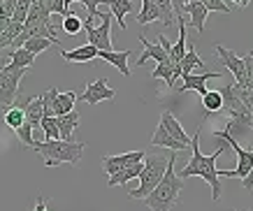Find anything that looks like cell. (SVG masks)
<instances>
[{"label":"cell","instance_id":"6da1fadb","mask_svg":"<svg viewBox=\"0 0 253 211\" xmlns=\"http://www.w3.org/2000/svg\"><path fill=\"white\" fill-rule=\"evenodd\" d=\"M200 130H195V135L191 137V149H193V156L191 160H188V165L181 169V172L176 174L179 179H191V176H200V179H205L211 186V197H214V202H218L221 200V176H218V169H216V158L221 156L223 151H228L230 146H228V142H223V139H216V151L214 153H209V156H205V153H200Z\"/></svg>","mask_w":253,"mask_h":211},{"label":"cell","instance_id":"7a4b0ae2","mask_svg":"<svg viewBox=\"0 0 253 211\" xmlns=\"http://www.w3.org/2000/svg\"><path fill=\"white\" fill-rule=\"evenodd\" d=\"M176 158H179V156L172 151L168 158V169L163 174L161 183L144 197V204L151 211H172V207L179 202V195H181V190H184V179H179L174 172Z\"/></svg>","mask_w":253,"mask_h":211},{"label":"cell","instance_id":"3957f363","mask_svg":"<svg viewBox=\"0 0 253 211\" xmlns=\"http://www.w3.org/2000/svg\"><path fill=\"white\" fill-rule=\"evenodd\" d=\"M84 142H63V139H44V142L33 144V151L42 158V163L46 167H56L63 165V163L79 165L82 156H84Z\"/></svg>","mask_w":253,"mask_h":211},{"label":"cell","instance_id":"277c9868","mask_svg":"<svg viewBox=\"0 0 253 211\" xmlns=\"http://www.w3.org/2000/svg\"><path fill=\"white\" fill-rule=\"evenodd\" d=\"M168 158L169 156H144V167H142V174H139V188L128 190V195L132 200H144L151 190L161 183L163 174L168 169Z\"/></svg>","mask_w":253,"mask_h":211},{"label":"cell","instance_id":"5b68a950","mask_svg":"<svg viewBox=\"0 0 253 211\" xmlns=\"http://www.w3.org/2000/svg\"><path fill=\"white\" fill-rule=\"evenodd\" d=\"M28 70L23 68H16L12 63H7L5 68L0 70V109L5 107H12L16 105V98H19V84L21 79L26 77Z\"/></svg>","mask_w":253,"mask_h":211},{"label":"cell","instance_id":"8992f818","mask_svg":"<svg viewBox=\"0 0 253 211\" xmlns=\"http://www.w3.org/2000/svg\"><path fill=\"white\" fill-rule=\"evenodd\" d=\"M82 28L86 30L88 35V44H93L98 51H112L114 44H112V14H102L100 12V26H93L91 19H86Z\"/></svg>","mask_w":253,"mask_h":211},{"label":"cell","instance_id":"52a82bcc","mask_svg":"<svg viewBox=\"0 0 253 211\" xmlns=\"http://www.w3.org/2000/svg\"><path fill=\"white\" fill-rule=\"evenodd\" d=\"M144 151H130V153H121V156H105L102 158V167H105V174L114 176L126 167L135 165V163H142L144 160Z\"/></svg>","mask_w":253,"mask_h":211},{"label":"cell","instance_id":"ba28073f","mask_svg":"<svg viewBox=\"0 0 253 211\" xmlns=\"http://www.w3.org/2000/svg\"><path fill=\"white\" fill-rule=\"evenodd\" d=\"M114 98H116V90L107 86V79H95V82H88L86 90L77 100L86 102V105H98L102 100H114Z\"/></svg>","mask_w":253,"mask_h":211},{"label":"cell","instance_id":"9c48e42d","mask_svg":"<svg viewBox=\"0 0 253 211\" xmlns=\"http://www.w3.org/2000/svg\"><path fill=\"white\" fill-rule=\"evenodd\" d=\"M214 51L218 53V58H221L223 65H225V68L232 72V79H235V84H237V86H246L244 60L239 58V56H235L232 51H228V49H225V46H221V44H214Z\"/></svg>","mask_w":253,"mask_h":211},{"label":"cell","instance_id":"30bf717a","mask_svg":"<svg viewBox=\"0 0 253 211\" xmlns=\"http://www.w3.org/2000/svg\"><path fill=\"white\" fill-rule=\"evenodd\" d=\"M221 72H205V75H188V77H181V86H179V93H184V90H198L200 95H205L207 93V82L209 79H221Z\"/></svg>","mask_w":253,"mask_h":211},{"label":"cell","instance_id":"8fae6325","mask_svg":"<svg viewBox=\"0 0 253 211\" xmlns=\"http://www.w3.org/2000/svg\"><path fill=\"white\" fill-rule=\"evenodd\" d=\"M61 56L65 63H79V65H93V60L98 58V49L93 44H84V46H77L72 51H65L61 49Z\"/></svg>","mask_w":253,"mask_h":211},{"label":"cell","instance_id":"7c38bea8","mask_svg":"<svg viewBox=\"0 0 253 211\" xmlns=\"http://www.w3.org/2000/svg\"><path fill=\"white\" fill-rule=\"evenodd\" d=\"M19 107L23 109L26 123H31L33 130L40 128V121H42V116H44V102H42V95H38V98H28L26 102H19Z\"/></svg>","mask_w":253,"mask_h":211},{"label":"cell","instance_id":"4fadbf2b","mask_svg":"<svg viewBox=\"0 0 253 211\" xmlns=\"http://www.w3.org/2000/svg\"><path fill=\"white\" fill-rule=\"evenodd\" d=\"M98 58H102L105 63L109 65H114L123 77H130V68H128V58H130V49H126V51H98Z\"/></svg>","mask_w":253,"mask_h":211},{"label":"cell","instance_id":"5bb4252c","mask_svg":"<svg viewBox=\"0 0 253 211\" xmlns=\"http://www.w3.org/2000/svg\"><path fill=\"white\" fill-rule=\"evenodd\" d=\"M151 146H163V149H169V151H186L188 146L181 142H176L174 137L169 135L168 130H165V126L163 123H158V128L154 130V137H151Z\"/></svg>","mask_w":253,"mask_h":211},{"label":"cell","instance_id":"9a60e30c","mask_svg":"<svg viewBox=\"0 0 253 211\" xmlns=\"http://www.w3.org/2000/svg\"><path fill=\"white\" fill-rule=\"evenodd\" d=\"M79 112H72L70 114H63V116H56V123H58V135H61L63 142H72V135H75V130L79 126Z\"/></svg>","mask_w":253,"mask_h":211},{"label":"cell","instance_id":"2e32d148","mask_svg":"<svg viewBox=\"0 0 253 211\" xmlns=\"http://www.w3.org/2000/svg\"><path fill=\"white\" fill-rule=\"evenodd\" d=\"M75 102H77V93L75 90H65V93H56L54 100H51V114L54 116H63V114H70L75 109Z\"/></svg>","mask_w":253,"mask_h":211},{"label":"cell","instance_id":"e0dca14e","mask_svg":"<svg viewBox=\"0 0 253 211\" xmlns=\"http://www.w3.org/2000/svg\"><path fill=\"white\" fill-rule=\"evenodd\" d=\"M161 123L165 126V130H168L169 135L174 137L176 142L186 144V146H191V135H186V130L181 128V123L174 119V114H172V112H163L161 114Z\"/></svg>","mask_w":253,"mask_h":211},{"label":"cell","instance_id":"ac0fdd59","mask_svg":"<svg viewBox=\"0 0 253 211\" xmlns=\"http://www.w3.org/2000/svg\"><path fill=\"white\" fill-rule=\"evenodd\" d=\"M139 44L144 46V51H142V56L137 58V65H144L149 58H154L156 63H168V60H169V56L163 51L158 42H156V44H151V42H149L144 35H139Z\"/></svg>","mask_w":253,"mask_h":211},{"label":"cell","instance_id":"d6986e66","mask_svg":"<svg viewBox=\"0 0 253 211\" xmlns=\"http://www.w3.org/2000/svg\"><path fill=\"white\" fill-rule=\"evenodd\" d=\"M151 79H163L169 88H174V82L181 79V70H179V65L169 63V60L168 63H158L154 68V72H151Z\"/></svg>","mask_w":253,"mask_h":211},{"label":"cell","instance_id":"ffe728a7","mask_svg":"<svg viewBox=\"0 0 253 211\" xmlns=\"http://www.w3.org/2000/svg\"><path fill=\"white\" fill-rule=\"evenodd\" d=\"M184 12L188 16H191V26L198 33H205V21H207V7L200 2V0H195V2H186L184 5Z\"/></svg>","mask_w":253,"mask_h":211},{"label":"cell","instance_id":"44dd1931","mask_svg":"<svg viewBox=\"0 0 253 211\" xmlns=\"http://www.w3.org/2000/svg\"><path fill=\"white\" fill-rule=\"evenodd\" d=\"M176 26H179V40L172 44V51H169V63L179 65V60L184 58V53H186V26H188V23L184 21V16H176Z\"/></svg>","mask_w":253,"mask_h":211},{"label":"cell","instance_id":"7402d4cb","mask_svg":"<svg viewBox=\"0 0 253 211\" xmlns=\"http://www.w3.org/2000/svg\"><path fill=\"white\" fill-rule=\"evenodd\" d=\"M195 68H205V60L200 56L195 49H186L184 58L179 60V70H181V77H188L193 75V70Z\"/></svg>","mask_w":253,"mask_h":211},{"label":"cell","instance_id":"603a6c76","mask_svg":"<svg viewBox=\"0 0 253 211\" xmlns=\"http://www.w3.org/2000/svg\"><path fill=\"white\" fill-rule=\"evenodd\" d=\"M142 167H144V160H142V163H135V165H130V167H126V169H121L119 174L109 176L107 186H126L130 179H135V176L142 174Z\"/></svg>","mask_w":253,"mask_h":211},{"label":"cell","instance_id":"cb8c5ba5","mask_svg":"<svg viewBox=\"0 0 253 211\" xmlns=\"http://www.w3.org/2000/svg\"><path fill=\"white\" fill-rule=\"evenodd\" d=\"M161 21V12L156 9V5L151 0H142V7L137 12V23L139 26H146V23Z\"/></svg>","mask_w":253,"mask_h":211},{"label":"cell","instance_id":"d4e9b609","mask_svg":"<svg viewBox=\"0 0 253 211\" xmlns=\"http://www.w3.org/2000/svg\"><path fill=\"white\" fill-rule=\"evenodd\" d=\"M9 63L16 65V68H23V70H31L33 63H35V56L26 49H9Z\"/></svg>","mask_w":253,"mask_h":211},{"label":"cell","instance_id":"484cf974","mask_svg":"<svg viewBox=\"0 0 253 211\" xmlns=\"http://www.w3.org/2000/svg\"><path fill=\"white\" fill-rule=\"evenodd\" d=\"M2 121H5V126L12 130H19L23 126V121H26V116H23V109L19 105H12L5 109V116H2Z\"/></svg>","mask_w":253,"mask_h":211},{"label":"cell","instance_id":"4316f807","mask_svg":"<svg viewBox=\"0 0 253 211\" xmlns=\"http://www.w3.org/2000/svg\"><path fill=\"white\" fill-rule=\"evenodd\" d=\"M202 105H205V112L207 114H221L223 109V98L218 90H207L202 95Z\"/></svg>","mask_w":253,"mask_h":211},{"label":"cell","instance_id":"83f0119b","mask_svg":"<svg viewBox=\"0 0 253 211\" xmlns=\"http://www.w3.org/2000/svg\"><path fill=\"white\" fill-rule=\"evenodd\" d=\"M21 23H14V21H9V26L2 33H0V51L2 49H9V46L14 44V40L19 38V33H21Z\"/></svg>","mask_w":253,"mask_h":211},{"label":"cell","instance_id":"f1b7e54d","mask_svg":"<svg viewBox=\"0 0 253 211\" xmlns=\"http://www.w3.org/2000/svg\"><path fill=\"white\" fill-rule=\"evenodd\" d=\"M156 5V9L161 12V21L165 26H172L174 23V9H172V0H151Z\"/></svg>","mask_w":253,"mask_h":211},{"label":"cell","instance_id":"f546056e","mask_svg":"<svg viewBox=\"0 0 253 211\" xmlns=\"http://www.w3.org/2000/svg\"><path fill=\"white\" fill-rule=\"evenodd\" d=\"M72 2H82V5L86 7V12H88V19H91V21L95 19V16L100 19L98 5H109V0H65V7L70 9V5H72Z\"/></svg>","mask_w":253,"mask_h":211},{"label":"cell","instance_id":"4dcf8cb0","mask_svg":"<svg viewBox=\"0 0 253 211\" xmlns=\"http://www.w3.org/2000/svg\"><path fill=\"white\" fill-rule=\"evenodd\" d=\"M40 128H42V132H44L46 139H61V135H58V123H56V116H42V121H40Z\"/></svg>","mask_w":253,"mask_h":211},{"label":"cell","instance_id":"1f68e13d","mask_svg":"<svg viewBox=\"0 0 253 211\" xmlns=\"http://www.w3.org/2000/svg\"><path fill=\"white\" fill-rule=\"evenodd\" d=\"M82 26H84V21H82L75 12H68V14L63 16V30H65L68 35H77L79 30H82Z\"/></svg>","mask_w":253,"mask_h":211},{"label":"cell","instance_id":"d6a6232c","mask_svg":"<svg viewBox=\"0 0 253 211\" xmlns=\"http://www.w3.org/2000/svg\"><path fill=\"white\" fill-rule=\"evenodd\" d=\"M49 46H51V42H49V40H44V38H31V40H26V42H23V49H26V51H31L33 56H38V53L46 51Z\"/></svg>","mask_w":253,"mask_h":211},{"label":"cell","instance_id":"836d02e7","mask_svg":"<svg viewBox=\"0 0 253 211\" xmlns=\"http://www.w3.org/2000/svg\"><path fill=\"white\" fill-rule=\"evenodd\" d=\"M16 137H19V142H21L23 146H31V149H33V144L38 142V139L33 137V126L31 123H26V121H23L21 128L16 130Z\"/></svg>","mask_w":253,"mask_h":211},{"label":"cell","instance_id":"e575fe53","mask_svg":"<svg viewBox=\"0 0 253 211\" xmlns=\"http://www.w3.org/2000/svg\"><path fill=\"white\" fill-rule=\"evenodd\" d=\"M28 9H31V0H19V2H16V7H14V14H12V19H9V21L21 23V26H23L26 16H28Z\"/></svg>","mask_w":253,"mask_h":211},{"label":"cell","instance_id":"d590c367","mask_svg":"<svg viewBox=\"0 0 253 211\" xmlns=\"http://www.w3.org/2000/svg\"><path fill=\"white\" fill-rule=\"evenodd\" d=\"M205 7H207V12H223V14H230L232 7L225 2V0H200Z\"/></svg>","mask_w":253,"mask_h":211},{"label":"cell","instance_id":"8d00e7d4","mask_svg":"<svg viewBox=\"0 0 253 211\" xmlns=\"http://www.w3.org/2000/svg\"><path fill=\"white\" fill-rule=\"evenodd\" d=\"M42 5H44V9L49 12V14H68L70 9L65 7V0H42Z\"/></svg>","mask_w":253,"mask_h":211},{"label":"cell","instance_id":"74e56055","mask_svg":"<svg viewBox=\"0 0 253 211\" xmlns=\"http://www.w3.org/2000/svg\"><path fill=\"white\" fill-rule=\"evenodd\" d=\"M19 0H2V7H0V16L2 19H12V14H14V7Z\"/></svg>","mask_w":253,"mask_h":211},{"label":"cell","instance_id":"f35d334b","mask_svg":"<svg viewBox=\"0 0 253 211\" xmlns=\"http://www.w3.org/2000/svg\"><path fill=\"white\" fill-rule=\"evenodd\" d=\"M242 186H244V190L253 193V167H251V172H249L244 179H242Z\"/></svg>","mask_w":253,"mask_h":211},{"label":"cell","instance_id":"ab89813d","mask_svg":"<svg viewBox=\"0 0 253 211\" xmlns=\"http://www.w3.org/2000/svg\"><path fill=\"white\" fill-rule=\"evenodd\" d=\"M158 44H161V49L169 56V51H172V42H169V40L165 38V35H158Z\"/></svg>","mask_w":253,"mask_h":211},{"label":"cell","instance_id":"60d3db41","mask_svg":"<svg viewBox=\"0 0 253 211\" xmlns=\"http://www.w3.org/2000/svg\"><path fill=\"white\" fill-rule=\"evenodd\" d=\"M31 211H49V207H46V200L42 195H38V200H35V207H33Z\"/></svg>","mask_w":253,"mask_h":211},{"label":"cell","instance_id":"b9f144b4","mask_svg":"<svg viewBox=\"0 0 253 211\" xmlns=\"http://www.w3.org/2000/svg\"><path fill=\"white\" fill-rule=\"evenodd\" d=\"M184 5L186 0H172V9L176 12V16H184Z\"/></svg>","mask_w":253,"mask_h":211},{"label":"cell","instance_id":"7bdbcfd3","mask_svg":"<svg viewBox=\"0 0 253 211\" xmlns=\"http://www.w3.org/2000/svg\"><path fill=\"white\" fill-rule=\"evenodd\" d=\"M249 2H251V0H237V5H239L237 9H244V7H249Z\"/></svg>","mask_w":253,"mask_h":211},{"label":"cell","instance_id":"ee69618b","mask_svg":"<svg viewBox=\"0 0 253 211\" xmlns=\"http://www.w3.org/2000/svg\"><path fill=\"white\" fill-rule=\"evenodd\" d=\"M7 63H9V60H7V58H5V56H0V70L5 68V65H7Z\"/></svg>","mask_w":253,"mask_h":211},{"label":"cell","instance_id":"f6af8a7d","mask_svg":"<svg viewBox=\"0 0 253 211\" xmlns=\"http://www.w3.org/2000/svg\"><path fill=\"white\" fill-rule=\"evenodd\" d=\"M232 211H249V209H232Z\"/></svg>","mask_w":253,"mask_h":211},{"label":"cell","instance_id":"bcb514c9","mask_svg":"<svg viewBox=\"0 0 253 211\" xmlns=\"http://www.w3.org/2000/svg\"><path fill=\"white\" fill-rule=\"evenodd\" d=\"M31 2H42V0H31Z\"/></svg>","mask_w":253,"mask_h":211},{"label":"cell","instance_id":"7dc6e473","mask_svg":"<svg viewBox=\"0 0 253 211\" xmlns=\"http://www.w3.org/2000/svg\"><path fill=\"white\" fill-rule=\"evenodd\" d=\"M186 2H195V0H186Z\"/></svg>","mask_w":253,"mask_h":211},{"label":"cell","instance_id":"c3c4849f","mask_svg":"<svg viewBox=\"0 0 253 211\" xmlns=\"http://www.w3.org/2000/svg\"><path fill=\"white\" fill-rule=\"evenodd\" d=\"M0 7H2V0H0Z\"/></svg>","mask_w":253,"mask_h":211},{"label":"cell","instance_id":"681fc988","mask_svg":"<svg viewBox=\"0 0 253 211\" xmlns=\"http://www.w3.org/2000/svg\"><path fill=\"white\" fill-rule=\"evenodd\" d=\"M232 2H237V0H232Z\"/></svg>","mask_w":253,"mask_h":211}]
</instances>
